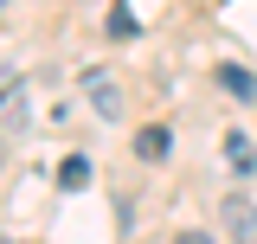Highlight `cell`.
<instances>
[{"label":"cell","instance_id":"4","mask_svg":"<svg viewBox=\"0 0 257 244\" xmlns=\"http://www.w3.org/2000/svg\"><path fill=\"white\" fill-rule=\"evenodd\" d=\"M219 90L238 96V103H251V96H257V77L244 71V64H219Z\"/></svg>","mask_w":257,"mask_h":244},{"label":"cell","instance_id":"2","mask_svg":"<svg viewBox=\"0 0 257 244\" xmlns=\"http://www.w3.org/2000/svg\"><path fill=\"white\" fill-rule=\"evenodd\" d=\"M219 225H225V238L257 244V206L244 199V193H225V199H219Z\"/></svg>","mask_w":257,"mask_h":244},{"label":"cell","instance_id":"3","mask_svg":"<svg viewBox=\"0 0 257 244\" xmlns=\"http://www.w3.org/2000/svg\"><path fill=\"white\" fill-rule=\"evenodd\" d=\"M84 96H90V109L96 116H122V84H116V71H103V64H96V71H84Z\"/></svg>","mask_w":257,"mask_h":244},{"label":"cell","instance_id":"5","mask_svg":"<svg viewBox=\"0 0 257 244\" xmlns=\"http://www.w3.org/2000/svg\"><path fill=\"white\" fill-rule=\"evenodd\" d=\"M135 154H142V161H161V154H167V129H161V122H148V129L135 135Z\"/></svg>","mask_w":257,"mask_h":244},{"label":"cell","instance_id":"7","mask_svg":"<svg viewBox=\"0 0 257 244\" xmlns=\"http://www.w3.org/2000/svg\"><path fill=\"white\" fill-rule=\"evenodd\" d=\"M135 13H128V0H116V7H109V39H135Z\"/></svg>","mask_w":257,"mask_h":244},{"label":"cell","instance_id":"1","mask_svg":"<svg viewBox=\"0 0 257 244\" xmlns=\"http://www.w3.org/2000/svg\"><path fill=\"white\" fill-rule=\"evenodd\" d=\"M26 122H32L26 84H0V161L13 154V142H20V135H26Z\"/></svg>","mask_w":257,"mask_h":244},{"label":"cell","instance_id":"8","mask_svg":"<svg viewBox=\"0 0 257 244\" xmlns=\"http://www.w3.org/2000/svg\"><path fill=\"white\" fill-rule=\"evenodd\" d=\"M84 180H90V161H84V154H71V161L58 167V186H71V193H77Z\"/></svg>","mask_w":257,"mask_h":244},{"label":"cell","instance_id":"6","mask_svg":"<svg viewBox=\"0 0 257 244\" xmlns=\"http://www.w3.org/2000/svg\"><path fill=\"white\" fill-rule=\"evenodd\" d=\"M225 154H231V167H238V174H251V167H257V154H251V142H244L238 129L225 135Z\"/></svg>","mask_w":257,"mask_h":244}]
</instances>
